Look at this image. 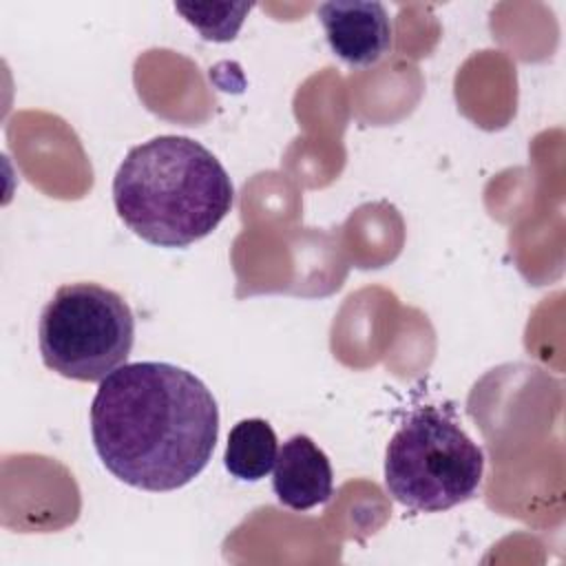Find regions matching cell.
<instances>
[{"label":"cell","mask_w":566,"mask_h":566,"mask_svg":"<svg viewBox=\"0 0 566 566\" xmlns=\"http://www.w3.org/2000/svg\"><path fill=\"white\" fill-rule=\"evenodd\" d=\"M102 464L142 491H175L197 478L219 438L212 391L188 369L142 360L108 374L91 402Z\"/></svg>","instance_id":"6da1fadb"},{"label":"cell","mask_w":566,"mask_h":566,"mask_svg":"<svg viewBox=\"0 0 566 566\" xmlns=\"http://www.w3.org/2000/svg\"><path fill=\"white\" fill-rule=\"evenodd\" d=\"M232 201L223 164L184 135H159L130 148L113 179L119 219L159 248H186L208 237Z\"/></svg>","instance_id":"7a4b0ae2"},{"label":"cell","mask_w":566,"mask_h":566,"mask_svg":"<svg viewBox=\"0 0 566 566\" xmlns=\"http://www.w3.org/2000/svg\"><path fill=\"white\" fill-rule=\"evenodd\" d=\"M482 471V449L436 407L413 411L385 453V486L411 511L438 513L467 502L478 491Z\"/></svg>","instance_id":"3957f363"},{"label":"cell","mask_w":566,"mask_h":566,"mask_svg":"<svg viewBox=\"0 0 566 566\" xmlns=\"http://www.w3.org/2000/svg\"><path fill=\"white\" fill-rule=\"evenodd\" d=\"M135 343V316L111 287L80 281L55 290L38 323L42 363L71 380L102 382Z\"/></svg>","instance_id":"277c9868"},{"label":"cell","mask_w":566,"mask_h":566,"mask_svg":"<svg viewBox=\"0 0 566 566\" xmlns=\"http://www.w3.org/2000/svg\"><path fill=\"white\" fill-rule=\"evenodd\" d=\"M329 49L349 66H371L391 49V20L376 0H336L318 7Z\"/></svg>","instance_id":"5b68a950"},{"label":"cell","mask_w":566,"mask_h":566,"mask_svg":"<svg viewBox=\"0 0 566 566\" xmlns=\"http://www.w3.org/2000/svg\"><path fill=\"white\" fill-rule=\"evenodd\" d=\"M276 500L292 511L325 504L334 493V473L325 451L305 433L287 438L279 447L272 469Z\"/></svg>","instance_id":"8992f818"},{"label":"cell","mask_w":566,"mask_h":566,"mask_svg":"<svg viewBox=\"0 0 566 566\" xmlns=\"http://www.w3.org/2000/svg\"><path fill=\"white\" fill-rule=\"evenodd\" d=\"M276 433L263 418H245L230 429L223 464L230 475L243 482L265 478L276 462Z\"/></svg>","instance_id":"52a82bcc"},{"label":"cell","mask_w":566,"mask_h":566,"mask_svg":"<svg viewBox=\"0 0 566 566\" xmlns=\"http://www.w3.org/2000/svg\"><path fill=\"white\" fill-rule=\"evenodd\" d=\"M175 9L201 33V38L212 42H230L243 24L245 13L252 4H195L175 2Z\"/></svg>","instance_id":"ba28073f"}]
</instances>
